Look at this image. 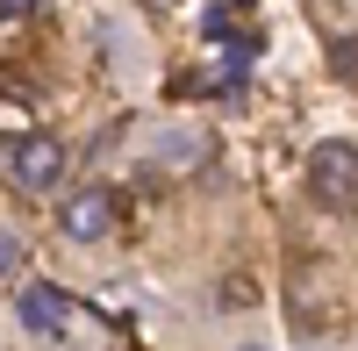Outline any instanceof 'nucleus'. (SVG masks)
Here are the masks:
<instances>
[{
	"label": "nucleus",
	"mask_w": 358,
	"mask_h": 351,
	"mask_svg": "<svg viewBox=\"0 0 358 351\" xmlns=\"http://www.w3.org/2000/svg\"><path fill=\"white\" fill-rule=\"evenodd\" d=\"M308 194L322 201V208L358 201V143H344V136L315 143V158H308Z\"/></svg>",
	"instance_id": "obj_1"
},
{
	"label": "nucleus",
	"mask_w": 358,
	"mask_h": 351,
	"mask_svg": "<svg viewBox=\"0 0 358 351\" xmlns=\"http://www.w3.org/2000/svg\"><path fill=\"white\" fill-rule=\"evenodd\" d=\"M57 172H65V143L57 136H15L8 143V180L22 187V194H43V187H57Z\"/></svg>",
	"instance_id": "obj_2"
},
{
	"label": "nucleus",
	"mask_w": 358,
	"mask_h": 351,
	"mask_svg": "<svg viewBox=\"0 0 358 351\" xmlns=\"http://www.w3.org/2000/svg\"><path fill=\"white\" fill-rule=\"evenodd\" d=\"M57 229H65L72 244L108 237V229H115V194H108V187H79V194H65V201H57Z\"/></svg>",
	"instance_id": "obj_3"
},
{
	"label": "nucleus",
	"mask_w": 358,
	"mask_h": 351,
	"mask_svg": "<svg viewBox=\"0 0 358 351\" xmlns=\"http://www.w3.org/2000/svg\"><path fill=\"white\" fill-rule=\"evenodd\" d=\"M15 315H22V330H36V337H65V323H72V294H65V287H50V280H36V287H22Z\"/></svg>",
	"instance_id": "obj_4"
},
{
	"label": "nucleus",
	"mask_w": 358,
	"mask_h": 351,
	"mask_svg": "<svg viewBox=\"0 0 358 351\" xmlns=\"http://www.w3.org/2000/svg\"><path fill=\"white\" fill-rule=\"evenodd\" d=\"M15 258H22V237H15V229H0V280L15 273Z\"/></svg>",
	"instance_id": "obj_5"
},
{
	"label": "nucleus",
	"mask_w": 358,
	"mask_h": 351,
	"mask_svg": "<svg viewBox=\"0 0 358 351\" xmlns=\"http://www.w3.org/2000/svg\"><path fill=\"white\" fill-rule=\"evenodd\" d=\"M43 0H0V22H22V15H36Z\"/></svg>",
	"instance_id": "obj_6"
},
{
	"label": "nucleus",
	"mask_w": 358,
	"mask_h": 351,
	"mask_svg": "<svg viewBox=\"0 0 358 351\" xmlns=\"http://www.w3.org/2000/svg\"><path fill=\"white\" fill-rule=\"evenodd\" d=\"M337 65H344V72H358V43H337Z\"/></svg>",
	"instance_id": "obj_7"
},
{
	"label": "nucleus",
	"mask_w": 358,
	"mask_h": 351,
	"mask_svg": "<svg viewBox=\"0 0 358 351\" xmlns=\"http://www.w3.org/2000/svg\"><path fill=\"white\" fill-rule=\"evenodd\" d=\"M251 351H265V344H251Z\"/></svg>",
	"instance_id": "obj_8"
}]
</instances>
